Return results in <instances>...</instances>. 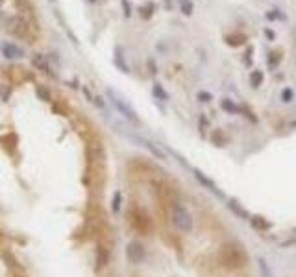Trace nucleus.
I'll return each instance as SVG.
<instances>
[{
  "mask_svg": "<svg viewBox=\"0 0 296 277\" xmlns=\"http://www.w3.org/2000/svg\"><path fill=\"white\" fill-rule=\"evenodd\" d=\"M263 80H265V74L261 72V70H252V74H250V85L254 87V89H257V87H261V83H263Z\"/></svg>",
  "mask_w": 296,
  "mask_h": 277,
  "instance_id": "obj_12",
  "label": "nucleus"
},
{
  "mask_svg": "<svg viewBox=\"0 0 296 277\" xmlns=\"http://www.w3.org/2000/svg\"><path fill=\"white\" fill-rule=\"evenodd\" d=\"M154 9H155V4H147L145 7H141L139 11H143V19H150L152 15H154Z\"/></svg>",
  "mask_w": 296,
  "mask_h": 277,
  "instance_id": "obj_16",
  "label": "nucleus"
},
{
  "mask_svg": "<svg viewBox=\"0 0 296 277\" xmlns=\"http://www.w3.org/2000/svg\"><path fill=\"white\" fill-rule=\"evenodd\" d=\"M32 63L36 65L37 69H41L43 72H49V74H52L49 69V63H47V59H45V55L41 54H34V57H32Z\"/></svg>",
  "mask_w": 296,
  "mask_h": 277,
  "instance_id": "obj_10",
  "label": "nucleus"
},
{
  "mask_svg": "<svg viewBox=\"0 0 296 277\" xmlns=\"http://www.w3.org/2000/svg\"><path fill=\"white\" fill-rule=\"evenodd\" d=\"M263 34H265V37H267L268 41H276V32H274V30L265 28V30H263Z\"/></svg>",
  "mask_w": 296,
  "mask_h": 277,
  "instance_id": "obj_20",
  "label": "nucleus"
},
{
  "mask_svg": "<svg viewBox=\"0 0 296 277\" xmlns=\"http://www.w3.org/2000/svg\"><path fill=\"white\" fill-rule=\"evenodd\" d=\"M293 98H295V92H293V89H289V87H287V89L282 91V100H283V102H287V104H289V102H293Z\"/></svg>",
  "mask_w": 296,
  "mask_h": 277,
  "instance_id": "obj_17",
  "label": "nucleus"
},
{
  "mask_svg": "<svg viewBox=\"0 0 296 277\" xmlns=\"http://www.w3.org/2000/svg\"><path fill=\"white\" fill-rule=\"evenodd\" d=\"M180 4V11L185 15V17H191L193 11H195V2L193 0H178Z\"/></svg>",
  "mask_w": 296,
  "mask_h": 277,
  "instance_id": "obj_11",
  "label": "nucleus"
},
{
  "mask_svg": "<svg viewBox=\"0 0 296 277\" xmlns=\"http://www.w3.org/2000/svg\"><path fill=\"white\" fill-rule=\"evenodd\" d=\"M200 100H202V102H209V100H211V94H207V92H200Z\"/></svg>",
  "mask_w": 296,
  "mask_h": 277,
  "instance_id": "obj_24",
  "label": "nucleus"
},
{
  "mask_svg": "<svg viewBox=\"0 0 296 277\" xmlns=\"http://www.w3.org/2000/svg\"><path fill=\"white\" fill-rule=\"evenodd\" d=\"M0 52L2 55L6 57V59H17V57H24V50L19 46V45H15V43H2L0 45Z\"/></svg>",
  "mask_w": 296,
  "mask_h": 277,
  "instance_id": "obj_7",
  "label": "nucleus"
},
{
  "mask_svg": "<svg viewBox=\"0 0 296 277\" xmlns=\"http://www.w3.org/2000/svg\"><path fill=\"white\" fill-rule=\"evenodd\" d=\"M15 6L21 11V17H24L28 24L32 26V30L39 32V24H37V17L34 13V6L30 4V0H15Z\"/></svg>",
  "mask_w": 296,
  "mask_h": 277,
  "instance_id": "obj_5",
  "label": "nucleus"
},
{
  "mask_svg": "<svg viewBox=\"0 0 296 277\" xmlns=\"http://www.w3.org/2000/svg\"><path fill=\"white\" fill-rule=\"evenodd\" d=\"M120 4L124 6V17L130 19V17H132V6H130V2H128V0H120Z\"/></svg>",
  "mask_w": 296,
  "mask_h": 277,
  "instance_id": "obj_19",
  "label": "nucleus"
},
{
  "mask_svg": "<svg viewBox=\"0 0 296 277\" xmlns=\"http://www.w3.org/2000/svg\"><path fill=\"white\" fill-rule=\"evenodd\" d=\"M2 4H4V0H0V6H2Z\"/></svg>",
  "mask_w": 296,
  "mask_h": 277,
  "instance_id": "obj_26",
  "label": "nucleus"
},
{
  "mask_svg": "<svg viewBox=\"0 0 296 277\" xmlns=\"http://www.w3.org/2000/svg\"><path fill=\"white\" fill-rule=\"evenodd\" d=\"M128 259L132 261V263H139V261H143V257H145V251H143V246L137 242H132L130 246H128Z\"/></svg>",
  "mask_w": 296,
  "mask_h": 277,
  "instance_id": "obj_8",
  "label": "nucleus"
},
{
  "mask_svg": "<svg viewBox=\"0 0 296 277\" xmlns=\"http://www.w3.org/2000/svg\"><path fill=\"white\" fill-rule=\"evenodd\" d=\"M7 98H9V87L7 85H0V100L7 102Z\"/></svg>",
  "mask_w": 296,
  "mask_h": 277,
  "instance_id": "obj_18",
  "label": "nucleus"
},
{
  "mask_svg": "<svg viewBox=\"0 0 296 277\" xmlns=\"http://www.w3.org/2000/svg\"><path fill=\"white\" fill-rule=\"evenodd\" d=\"M115 65H117V67H119L122 72H130V70H128L126 61H124V55L120 54V50H117V52H115Z\"/></svg>",
  "mask_w": 296,
  "mask_h": 277,
  "instance_id": "obj_15",
  "label": "nucleus"
},
{
  "mask_svg": "<svg viewBox=\"0 0 296 277\" xmlns=\"http://www.w3.org/2000/svg\"><path fill=\"white\" fill-rule=\"evenodd\" d=\"M265 19H267V21H278V19H280V21H287V15H283L282 11H280V9H278V7H274V9H268L267 13H265Z\"/></svg>",
  "mask_w": 296,
  "mask_h": 277,
  "instance_id": "obj_13",
  "label": "nucleus"
},
{
  "mask_svg": "<svg viewBox=\"0 0 296 277\" xmlns=\"http://www.w3.org/2000/svg\"><path fill=\"white\" fill-rule=\"evenodd\" d=\"M89 2H95V0H89Z\"/></svg>",
  "mask_w": 296,
  "mask_h": 277,
  "instance_id": "obj_28",
  "label": "nucleus"
},
{
  "mask_svg": "<svg viewBox=\"0 0 296 277\" xmlns=\"http://www.w3.org/2000/svg\"><path fill=\"white\" fill-rule=\"evenodd\" d=\"M280 61H282V52H278V50H276V52H270V54H268L267 63H268V67H270V69H276V67L280 65Z\"/></svg>",
  "mask_w": 296,
  "mask_h": 277,
  "instance_id": "obj_14",
  "label": "nucleus"
},
{
  "mask_svg": "<svg viewBox=\"0 0 296 277\" xmlns=\"http://www.w3.org/2000/svg\"><path fill=\"white\" fill-rule=\"evenodd\" d=\"M107 96L111 98V102H113V105L119 109V113H122L124 117L128 118V120H132V122H139V118H137V115H135V111L130 107V105L124 102V98H120L115 91H111V89H107Z\"/></svg>",
  "mask_w": 296,
  "mask_h": 277,
  "instance_id": "obj_4",
  "label": "nucleus"
},
{
  "mask_svg": "<svg viewBox=\"0 0 296 277\" xmlns=\"http://www.w3.org/2000/svg\"><path fill=\"white\" fill-rule=\"evenodd\" d=\"M15 277H24V276H15Z\"/></svg>",
  "mask_w": 296,
  "mask_h": 277,
  "instance_id": "obj_27",
  "label": "nucleus"
},
{
  "mask_svg": "<svg viewBox=\"0 0 296 277\" xmlns=\"http://www.w3.org/2000/svg\"><path fill=\"white\" fill-rule=\"evenodd\" d=\"M6 32L11 35V37H15V39H22V41L30 43V45L36 41V37H37V32L32 30L28 21H26L24 17H21V15H13V17L7 19Z\"/></svg>",
  "mask_w": 296,
  "mask_h": 277,
  "instance_id": "obj_1",
  "label": "nucleus"
},
{
  "mask_svg": "<svg viewBox=\"0 0 296 277\" xmlns=\"http://www.w3.org/2000/svg\"><path fill=\"white\" fill-rule=\"evenodd\" d=\"M222 107H224V109H228V111H235V105H233L230 100H224V102H222Z\"/></svg>",
  "mask_w": 296,
  "mask_h": 277,
  "instance_id": "obj_23",
  "label": "nucleus"
},
{
  "mask_svg": "<svg viewBox=\"0 0 296 277\" xmlns=\"http://www.w3.org/2000/svg\"><path fill=\"white\" fill-rule=\"evenodd\" d=\"M224 41L230 45V46H241L247 43V35L245 34H228L224 37Z\"/></svg>",
  "mask_w": 296,
  "mask_h": 277,
  "instance_id": "obj_9",
  "label": "nucleus"
},
{
  "mask_svg": "<svg viewBox=\"0 0 296 277\" xmlns=\"http://www.w3.org/2000/svg\"><path fill=\"white\" fill-rule=\"evenodd\" d=\"M52 2H54V0H52Z\"/></svg>",
  "mask_w": 296,
  "mask_h": 277,
  "instance_id": "obj_29",
  "label": "nucleus"
},
{
  "mask_svg": "<svg viewBox=\"0 0 296 277\" xmlns=\"http://www.w3.org/2000/svg\"><path fill=\"white\" fill-rule=\"evenodd\" d=\"M37 94H39L41 98H45V100H49V98H50V92L47 89H43V87H39V89H37Z\"/></svg>",
  "mask_w": 296,
  "mask_h": 277,
  "instance_id": "obj_22",
  "label": "nucleus"
},
{
  "mask_svg": "<svg viewBox=\"0 0 296 277\" xmlns=\"http://www.w3.org/2000/svg\"><path fill=\"white\" fill-rule=\"evenodd\" d=\"M222 261L224 264H228L230 268H241L245 261H247V257L243 253V249L239 246H235V244H226L224 248H222Z\"/></svg>",
  "mask_w": 296,
  "mask_h": 277,
  "instance_id": "obj_3",
  "label": "nucleus"
},
{
  "mask_svg": "<svg viewBox=\"0 0 296 277\" xmlns=\"http://www.w3.org/2000/svg\"><path fill=\"white\" fill-rule=\"evenodd\" d=\"M148 67H150V72L154 74V72H155V63L152 61V59H148Z\"/></svg>",
  "mask_w": 296,
  "mask_h": 277,
  "instance_id": "obj_25",
  "label": "nucleus"
},
{
  "mask_svg": "<svg viewBox=\"0 0 296 277\" xmlns=\"http://www.w3.org/2000/svg\"><path fill=\"white\" fill-rule=\"evenodd\" d=\"M132 224L135 226V229L141 231L143 235H147L148 229H150V218H148V215L145 211H141V209H137V211L132 213Z\"/></svg>",
  "mask_w": 296,
  "mask_h": 277,
  "instance_id": "obj_6",
  "label": "nucleus"
},
{
  "mask_svg": "<svg viewBox=\"0 0 296 277\" xmlns=\"http://www.w3.org/2000/svg\"><path fill=\"white\" fill-rule=\"evenodd\" d=\"M154 94H155V96L163 98V100L167 98V94H165V92H163V89H161V85H157V83L154 85Z\"/></svg>",
  "mask_w": 296,
  "mask_h": 277,
  "instance_id": "obj_21",
  "label": "nucleus"
},
{
  "mask_svg": "<svg viewBox=\"0 0 296 277\" xmlns=\"http://www.w3.org/2000/svg\"><path fill=\"white\" fill-rule=\"evenodd\" d=\"M170 218H172V224L176 226L178 231H182V233H191L195 228V218H193L189 209L182 203H174L170 207Z\"/></svg>",
  "mask_w": 296,
  "mask_h": 277,
  "instance_id": "obj_2",
  "label": "nucleus"
}]
</instances>
